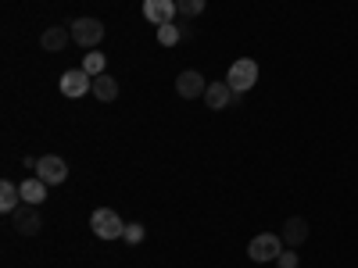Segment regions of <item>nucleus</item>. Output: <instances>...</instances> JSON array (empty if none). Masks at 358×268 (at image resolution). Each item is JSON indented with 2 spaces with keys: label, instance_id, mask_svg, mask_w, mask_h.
<instances>
[{
  "label": "nucleus",
  "instance_id": "nucleus-1",
  "mask_svg": "<svg viewBox=\"0 0 358 268\" xmlns=\"http://www.w3.org/2000/svg\"><path fill=\"white\" fill-rule=\"evenodd\" d=\"M90 229H94V236H101V240H122L126 236V222L118 218V211H111V207H97L94 215H90Z\"/></svg>",
  "mask_w": 358,
  "mask_h": 268
},
{
  "label": "nucleus",
  "instance_id": "nucleus-14",
  "mask_svg": "<svg viewBox=\"0 0 358 268\" xmlns=\"http://www.w3.org/2000/svg\"><path fill=\"white\" fill-rule=\"evenodd\" d=\"M18 207H22V190L11 183V179H4V183H0V211L15 215Z\"/></svg>",
  "mask_w": 358,
  "mask_h": 268
},
{
  "label": "nucleus",
  "instance_id": "nucleus-4",
  "mask_svg": "<svg viewBox=\"0 0 358 268\" xmlns=\"http://www.w3.org/2000/svg\"><path fill=\"white\" fill-rule=\"evenodd\" d=\"M69 29H72V40L79 47H97L104 40V22H97V18H76Z\"/></svg>",
  "mask_w": 358,
  "mask_h": 268
},
{
  "label": "nucleus",
  "instance_id": "nucleus-8",
  "mask_svg": "<svg viewBox=\"0 0 358 268\" xmlns=\"http://www.w3.org/2000/svg\"><path fill=\"white\" fill-rule=\"evenodd\" d=\"M212 111H222V107H229L233 100H236V94H233V86L226 82V79H219V82H208V89H204V97H201Z\"/></svg>",
  "mask_w": 358,
  "mask_h": 268
},
{
  "label": "nucleus",
  "instance_id": "nucleus-16",
  "mask_svg": "<svg viewBox=\"0 0 358 268\" xmlns=\"http://www.w3.org/2000/svg\"><path fill=\"white\" fill-rule=\"evenodd\" d=\"M79 68H83L86 75H94V79H97V75L108 72V61H104V54H101V50H90V54L83 57V65H79Z\"/></svg>",
  "mask_w": 358,
  "mask_h": 268
},
{
  "label": "nucleus",
  "instance_id": "nucleus-11",
  "mask_svg": "<svg viewBox=\"0 0 358 268\" xmlns=\"http://www.w3.org/2000/svg\"><path fill=\"white\" fill-rule=\"evenodd\" d=\"M305 240H308V218H301V215L287 218V225H283V244L294 251V247H301Z\"/></svg>",
  "mask_w": 358,
  "mask_h": 268
},
{
  "label": "nucleus",
  "instance_id": "nucleus-9",
  "mask_svg": "<svg viewBox=\"0 0 358 268\" xmlns=\"http://www.w3.org/2000/svg\"><path fill=\"white\" fill-rule=\"evenodd\" d=\"M176 15H179L176 0H143V18L155 22V29H158V25H169Z\"/></svg>",
  "mask_w": 358,
  "mask_h": 268
},
{
  "label": "nucleus",
  "instance_id": "nucleus-7",
  "mask_svg": "<svg viewBox=\"0 0 358 268\" xmlns=\"http://www.w3.org/2000/svg\"><path fill=\"white\" fill-rule=\"evenodd\" d=\"M204 89H208V82H204L201 72H194V68L179 72V79H176V94L183 97V100H197V97H204Z\"/></svg>",
  "mask_w": 358,
  "mask_h": 268
},
{
  "label": "nucleus",
  "instance_id": "nucleus-10",
  "mask_svg": "<svg viewBox=\"0 0 358 268\" xmlns=\"http://www.w3.org/2000/svg\"><path fill=\"white\" fill-rule=\"evenodd\" d=\"M11 222H15V229L22 232V236H36L40 229H43V218H40V211L33 204H22L18 211L11 215Z\"/></svg>",
  "mask_w": 358,
  "mask_h": 268
},
{
  "label": "nucleus",
  "instance_id": "nucleus-6",
  "mask_svg": "<svg viewBox=\"0 0 358 268\" xmlns=\"http://www.w3.org/2000/svg\"><path fill=\"white\" fill-rule=\"evenodd\" d=\"M36 179H43L47 186L65 183V179H69V165H65V158H57V154L40 158V161H36Z\"/></svg>",
  "mask_w": 358,
  "mask_h": 268
},
{
  "label": "nucleus",
  "instance_id": "nucleus-2",
  "mask_svg": "<svg viewBox=\"0 0 358 268\" xmlns=\"http://www.w3.org/2000/svg\"><path fill=\"white\" fill-rule=\"evenodd\" d=\"M226 82L233 86V94H248V89H255V82H258V65L251 61V57H236V61L229 65V72H226Z\"/></svg>",
  "mask_w": 358,
  "mask_h": 268
},
{
  "label": "nucleus",
  "instance_id": "nucleus-18",
  "mask_svg": "<svg viewBox=\"0 0 358 268\" xmlns=\"http://www.w3.org/2000/svg\"><path fill=\"white\" fill-rule=\"evenodd\" d=\"M176 8L179 15H187V18H197L204 8H208V0H176Z\"/></svg>",
  "mask_w": 358,
  "mask_h": 268
},
{
  "label": "nucleus",
  "instance_id": "nucleus-13",
  "mask_svg": "<svg viewBox=\"0 0 358 268\" xmlns=\"http://www.w3.org/2000/svg\"><path fill=\"white\" fill-rule=\"evenodd\" d=\"M18 190H22V204H33V207H40L47 200V193H50V186L43 183V179H25Z\"/></svg>",
  "mask_w": 358,
  "mask_h": 268
},
{
  "label": "nucleus",
  "instance_id": "nucleus-20",
  "mask_svg": "<svg viewBox=\"0 0 358 268\" xmlns=\"http://www.w3.org/2000/svg\"><path fill=\"white\" fill-rule=\"evenodd\" d=\"M276 265H280V268H297V251H283V254L276 258Z\"/></svg>",
  "mask_w": 358,
  "mask_h": 268
},
{
  "label": "nucleus",
  "instance_id": "nucleus-15",
  "mask_svg": "<svg viewBox=\"0 0 358 268\" xmlns=\"http://www.w3.org/2000/svg\"><path fill=\"white\" fill-rule=\"evenodd\" d=\"M94 97H97L101 104H111V100L118 97V82H115V79H111L108 72L94 79Z\"/></svg>",
  "mask_w": 358,
  "mask_h": 268
},
{
  "label": "nucleus",
  "instance_id": "nucleus-19",
  "mask_svg": "<svg viewBox=\"0 0 358 268\" xmlns=\"http://www.w3.org/2000/svg\"><path fill=\"white\" fill-rule=\"evenodd\" d=\"M143 236H147V229H143L140 222H126V236H122L126 244H133V247H136V244H143Z\"/></svg>",
  "mask_w": 358,
  "mask_h": 268
},
{
  "label": "nucleus",
  "instance_id": "nucleus-3",
  "mask_svg": "<svg viewBox=\"0 0 358 268\" xmlns=\"http://www.w3.org/2000/svg\"><path fill=\"white\" fill-rule=\"evenodd\" d=\"M283 236H276V232H258L255 240L248 244V254H251V261H276L280 254H283Z\"/></svg>",
  "mask_w": 358,
  "mask_h": 268
},
{
  "label": "nucleus",
  "instance_id": "nucleus-5",
  "mask_svg": "<svg viewBox=\"0 0 358 268\" xmlns=\"http://www.w3.org/2000/svg\"><path fill=\"white\" fill-rule=\"evenodd\" d=\"M62 94L72 97V100H79V97H86V94H94V75H86L83 68H69V72L62 75Z\"/></svg>",
  "mask_w": 358,
  "mask_h": 268
},
{
  "label": "nucleus",
  "instance_id": "nucleus-12",
  "mask_svg": "<svg viewBox=\"0 0 358 268\" xmlns=\"http://www.w3.org/2000/svg\"><path fill=\"white\" fill-rule=\"evenodd\" d=\"M69 40H72V29H65V25H50L47 33L40 36V47L50 50V54H62V50L69 47Z\"/></svg>",
  "mask_w": 358,
  "mask_h": 268
},
{
  "label": "nucleus",
  "instance_id": "nucleus-17",
  "mask_svg": "<svg viewBox=\"0 0 358 268\" xmlns=\"http://www.w3.org/2000/svg\"><path fill=\"white\" fill-rule=\"evenodd\" d=\"M179 40H183V29H179L176 22H169V25H158V43H162V47H176Z\"/></svg>",
  "mask_w": 358,
  "mask_h": 268
}]
</instances>
